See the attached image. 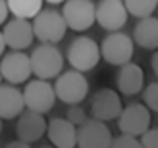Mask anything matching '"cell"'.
<instances>
[{"label": "cell", "mask_w": 158, "mask_h": 148, "mask_svg": "<svg viewBox=\"0 0 158 148\" xmlns=\"http://www.w3.org/2000/svg\"><path fill=\"white\" fill-rule=\"evenodd\" d=\"M0 148H2V146H0Z\"/></svg>", "instance_id": "obj_32"}, {"label": "cell", "mask_w": 158, "mask_h": 148, "mask_svg": "<svg viewBox=\"0 0 158 148\" xmlns=\"http://www.w3.org/2000/svg\"><path fill=\"white\" fill-rule=\"evenodd\" d=\"M114 135L108 123L89 118L81 127H77V148H110Z\"/></svg>", "instance_id": "obj_11"}, {"label": "cell", "mask_w": 158, "mask_h": 148, "mask_svg": "<svg viewBox=\"0 0 158 148\" xmlns=\"http://www.w3.org/2000/svg\"><path fill=\"white\" fill-rule=\"evenodd\" d=\"M129 15H135L137 19L154 15V10L158 6V0H123Z\"/></svg>", "instance_id": "obj_20"}, {"label": "cell", "mask_w": 158, "mask_h": 148, "mask_svg": "<svg viewBox=\"0 0 158 148\" xmlns=\"http://www.w3.org/2000/svg\"><path fill=\"white\" fill-rule=\"evenodd\" d=\"M135 54V42L133 37H129L123 31H114L108 33L100 42V56L102 60H106L110 66L122 67L125 64H129Z\"/></svg>", "instance_id": "obj_3"}, {"label": "cell", "mask_w": 158, "mask_h": 148, "mask_svg": "<svg viewBox=\"0 0 158 148\" xmlns=\"http://www.w3.org/2000/svg\"><path fill=\"white\" fill-rule=\"evenodd\" d=\"M0 73L8 85H21L27 83L33 75L31 56L21 50H12L0 58Z\"/></svg>", "instance_id": "obj_9"}, {"label": "cell", "mask_w": 158, "mask_h": 148, "mask_svg": "<svg viewBox=\"0 0 158 148\" xmlns=\"http://www.w3.org/2000/svg\"><path fill=\"white\" fill-rule=\"evenodd\" d=\"M6 41H4V35H2V31H0V58L4 56V52H6Z\"/></svg>", "instance_id": "obj_28"}, {"label": "cell", "mask_w": 158, "mask_h": 148, "mask_svg": "<svg viewBox=\"0 0 158 148\" xmlns=\"http://www.w3.org/2000/svg\"><path fill=\"white\" fill-rule=\"evenodd\" d=\"M143 104L151 112L158 114V81H152L143 89Z\"/></svg>", "instance_id": "obj_21"}, {"label": "cell", "mask_w": 158, "mask_h": 148, "mask_svg": "<svg viewBox=\"0 0 158 148\" xmlns=\"http://www.w3.org/2000/svg\"><path fill=\"white\" fill-rule=\"evenodd\" d=\"M143 148H158V127H151L147 133L141 137Z\"/></svg>", "instance_id": "obj_24"}, {"label": "cell", "mask_w": 158, "mask_h": 148, "mask_svg": "<svg viewBox=\"0 0 158 148\" xmlns=\"http://www.w3.org/2000/svg\"><path fill=\"white\" fill-rule=\"evenodd\" d=\"M66 119H68L69 123H73L75 127H81L89 118H87V112L81 108V104H73V106H68V110H66Z\"/></svg>", "instance_id": "obj_22"}, {"label": "cell", "mask_w": 158, "mask_h": 148, "mask_svg": "<svg viewBox=\"0 0 158 148\" xmlns=\"http://www.w3.org/2000/svg\"><path fill=\"white\" fill-rule=\"evenodd\" d=\"M31 23H33L35 38L41 41L43 44L60 42L68 31L66 19L62 15V12H58V10H43Z\"/></svg>", "instance_id": "obj_5"}, {"label": "cell", "mask_w": 158, "mask_h": 148, "mask_svg": "<svg viewBox=\"0 0 158 148\" xmlns=\"http://www.w3.org/2000/svg\"><path fill=\"white\" fill-rule=\"evenodd\" d=\"M66 56H68V62H69V66H72V69L81 71V73L94 69L98 66V62L102 60L100 44L94 41V38L85 37V35H79L69 42Z\"/></svg>", "instance_id": "obj_1"}, {"label": "cell", "mask_w": 158, "mask_h": 148, "mask_svg": "<svg viewBox=\"0 0 158 148\" xmlns=\"http://www.w3.org/2000/svg\"><path fill=\"white\" fill-rule=\"evenodd\" d=\"M116 87H118V92L123 96H135L139 92H143L145 89L143 67L139 64H133V62L122 66L116 75Z\"/></svg>", "instance_id": "obj_15"}, {"label": "cell", "mask_w": 158, "mask_h": 148, "mask_svg": "<svg viewBox=\"0 0 158 148\" xmlns=\"http://www.w3.org/2000/svg\"><path fill=\"white\" fill-rule=\"evenodd\" d=\"M44 2H48V4H64L66 0H44Z\"/></svg>", "instance_id": "obj_29"}, {"label": "cell", "mask_w": 158, "mask_h": 148, "mask_svg": "<svg viewBox=\"0 0 158 148\" xmlns=\"http://www.w3.org/2000/svg\"><path fill=\"white\" fill-rule=\"evenodd\" d=\"M8 15H10L8 2H6V0H0V25H4V23L8 21Z\"/></svg>", "instance_id": "obj_25"}, {"label": "cell", "mask_w": 158, "mask_h": 148, "mask_svg": "<svg viewBox=\"0 0 158 148\" xmlns=\"http://www.w3.org/2000/svg\"><path fill=\"white\" fill-rule=\"evenodd\" d=\"M62 15L66 19L68 29L83 33L97 21V6L93 0H66Z\"/></svg>", "instance_id": "obj_8"}, {"label": "cell", "mask_w": 158, "mask_h": 148, "mask_svg": "<svg viewBox=\"0 0 158 148\" xmlns=\"http://www.w3.org/2000/svg\"><path fill=\"white\" fill-rule=\"evenodd\" d=\"M110 148H143V144H141V138H137V137L118 135V137H114Z\"/></svg>", "instance_id": "obj_23"}, {"label": "cell", "mask_w": 158, "mask_h": 148, "mask_svg": "<svg viewBox=\"0 0 158 148\" xmlns=\"http://www.w3.org/2000/svg\"><path fill=\"white\" fill-rule=\"evenodd\" d=\"M4 148H31V144H27V142H23V141H12V142H8Z\"/></svg>", "instance_id": "obj_26"}, {"label": "cell", "mask_w": 158, "mask_h": 148, "mask_svg": "<svg viewBox=\"0 0 158 148\" xmlns=\"http://www.w3.org/2000/svg\"><path fill=\"white\" fill-rule=\"evenodd\" d=\"M123 110L122 104V96L120 92L114 89H98L91 98V115L98 121H114L120 118V114Z\"/></svg>", "instance_id": "obj_10"}, {"label": "cell", "mask_w": 158, "mask_h": 148, "mask_svg": "<svg viewBox=\"0 0 158 148\" xmlns=\"http://www.w3.org/2000/svg\"><path fill=\"white\" fill-rule=\"evenodd\" d=\"M31 56V67H33V75L37 79H56L64 69V54L60 52L56 44H39L33 48Z\"/></svg>", "instance_id": "obj_2"}, {"label": "cell", "mask_w": 158, "mask_h": 148, "mask_svg": "<svg viewBox=\"0 0 158 148\" xmlns=\"http://www.w3.org/2000/svg\"><path fill=\"white\" fill-rule=\"evenodd\" d=\"M2 35H4V41L6 46L12 50H25L33 44V23L29 19H19V18H12L10 21L4 23V29H2Z\"/></svg>", "instance_id": "obj_13"}, {"label": "cell", "mask_w": 158, "mask_h": 148, "mask_svg": "<svg viewBox=\"0 0 158 148\" xmlns=\"http://www.w3.org/2000/svg\"><path fill=\"white\" fill-rule=\"evenodd\" d=\"M127 18L129 14L123 0H100L97 4V23L108 33L122 31V27L127 23Z\"/></svg>", "instance_id": "obj_12"}, {"label": "cell", "mask_w": 158, "mask_h": 148, "mask_svg": "<svg viewBox=\"0 0 158 148\" xmlns=\"http://www.w3.org/2000/svg\"><path fill=\"white\" fill-rule=\"evenodd\" d=\"M46 148H48V146H46Z\"/></svg>", "instance_id": "obj_33"}, {"label": "cell", "mask_w": 158, "mask_h": 148, "mask_svg": "<svg viewBox=\"0 0 158 148\" xmlns=\"http://www.w3.org/2000/svg\"><path fill=\"white\" fill-rule=\"evenodd\" d=\"M0 85H2V73H0Z\"/></svg>", "instance_id": "obj_31"}, {"label": "cell", "mask_w": 158, "mask_h": 148, "mask_svg": "<svg viewBox=\"0 0 158 148\" xmlns=\"http://www.w3.org/2000/svg\"><path fill=\"white\" fill-rule=\"evenodd\" d=\"M151 67H152V73H154L156 81H158V50L152 54V58H151Z\"/></svg>", "instance_id": "obj_27"}, {"label": "cell", "mask_w": 158, "mask_h": 148, "mask_svg": "<svg viewBox=\"0 0 158 148\" xmlns=\"http://www.w3.org/2000/svg\"><path fill=\"white\" fill-rule=\"evenodd\" d=\"M151 110L143 102H131L123 106V110L118 118V129L122 135H131L141 138L151 129Z\"/></svg>", "instance_id": "obj_7"}, {"label": "cell", "mask_w": 158, "mask_h": 148, "mask_svg": "<svg viewBox=\"0 0 158 148\" xmlns=\"http://www.w3.org/2000/svg\"><path fill=\"white\" fill-rule=\"evenodd\" d=\"M6 2H8V10L14 18L33 21L43 12L44 0H6Z\"/></svg>", "instance_id": "obj_19"}, {"label": "cell", "mask_w": 158, "mask_h": 148, "mask_svg": "<svg viewBox=\"0 0 158 148\" xmlns=\"http://www.w3.org/2000/svg\"><path fill=\"white\" fill-rule=\"evenodd\" d=\"M46 135L54 148H77V127L66 118H52L46 127Z\"/></svg>", "instance_id": "obj_16"}, {"label": "cell", "mask_w": 158, "mask_h": 148, "mask_svg": "<svg viewBox=\"0 0 158 148\" xmlns=\"http://www.w3.org/2000/svg\"><path fill=\"white\" fill-rule=\"evenodd\" d=\"M46 127H48V121L44 119L43 114L25 110L15 123V135H18V141H23L27 144H33L37 141L46 135Z\"/></svg>", "instance_id": "obj_14"}, {"label": "cell", "mask_w": 158, "mask_h": 148, "mask_svg": "<svg viewBox=\"0 0 158 148\" xmlns=\"http://www.w3.org/2000/svg\"><path fill=\"white\" fill-rule=\"evenodd\" d=\"M0 133H2V119H0Z\"/></svg>", "instance_id": "obj_30"}, {"label": "cell", "mask_w": 158, "mask_h": 148, "mask_svg": "<svg viewBox=\"0 0 158 148\" xmlns=\"http://www.w3.org/2000/svg\"><path fill=\"white\" fill-rule=\"evenodd\" d=\"M133 42L145 50H158V18L148 15L137 21L133 29Z\"/></svg>", "instance_id": "obj_18"}, {"label": "cell", "mask_w": 158, "mask_h": 148, "mask_svg": "<svg viewBox=\"0 0 158 148\" xmlns=\"http://www.w3.org/2000/svg\"><path fill=\"white\" fill-rule=\"evenodd\" d=\"M23 92V100H25V110L37 112V114H48L54 104H56V92H54V85L44 79H33L25 83Z\"/></svg>", "instance_id": "obj_6"}, {"label": "cell", "mask_w": 158, "mask_h": 148, "mask_svg": "<svg viewBox=\"0 0 158 148\" xmlns=\"http://www.w3.org/2000/svg\"><path fill=\"white\" fill-rule=\"evenodd\" d=\"M54 92L56 98L68 106L81 104L89 96V81L81 71H62L54 81Z\"/></svg>", "instance_id": "obj_4"}, {"label": "cell", "mask_w": 158, "mask_h": 148, "mask_svg": "<svg viewBox=\"0 0 158 148\" xmlns=\"http://www.w3.org/2000/svg\"><path fill=\"white\" fill-rule=\"evenodd\" d=\"M25 112L23 92L15 85H0V119H15Z\"/></svg>", "instance_id": "obj_17"}]
</instances>
